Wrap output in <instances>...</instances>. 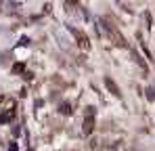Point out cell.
<instances>
[{"label":"cell","instance_id":"1","mask_svg":"<svg viewBox=\"0 0 155 151\" xmlns=\"http://www.w3.org/2000/svg\"><path fill=\"white\" fill-rule=\"evenodd\" d=\"M84 134H92V130H94V111H92V107H86V118H84Z\"/></svg>","mask_w":155,"mask_h":151},{"label":"cell","instance_id":"2","mask_svg":"<svg viewBox=\"0 0 155 151\" xmlns=\"http://www.w3.org/2000/svg\"><path fill=\"white\" fill-rule=\"evenodd\" d=\"M15 118V109H6L4 113H0V124H4V122H11Z\"/></svg>","mask_w":155,"mask_h":151},{"label":"cell","instance_id":"3","mask_svg":"<svg viewBox=\"0 0 155 151\" xmlns=\"http://www.w3.org/2000/svg\"><path fill=\"white\" fill-rule=\"evenodd\" d=\"M78 44H80V49H84V50L90 49V42H88V38H86V36H84L82 32L78 34Z\"/></svg>","mask_w":155,"mask_h":151},{"label":"cell","instance_id":"4","mask_svg":"<svg viewBox=\"0 0 155 151\" xmlns=\"http://www.w3.org/2000/svg\"><path fill=\"white\" fill-rule=\"evenodd\" d=\"M105 84H107V88H109V90H111V92H113L115 97H120V88L115 86V82H113L111 78H107V80H105Z\"/></svg>","mask_w":155,"mask_h":151},{"label":"cell","instance_id":"5","mask_svg":"<svg viewBox=\"0 0 155 151\" xmlns=\"http://www.w3.org/2000/svg\"><path fill=\"white\" fill-rule=\"evenodd\" d=\"M59 111H61V113H65V116H69V113H71V107H69V103H63V105H59Z\"/></svg>","mask_w":155,"mask_h":151},{"label":"cell","instance_id":"6","mask_svg":"<svg viewBox=\"0 0 155 151\" xmlns=\"http://www.w3.org/2000/svg\"><path fill=\"white\" fill-rule=\"evenodd\" d=\"M147 97H149L151 101L155 99V90H153V88H149V90H147Z\"/></svg>","mask_w":155,"mask_h":151},{"label":"cell","instance_id":"7","mask_svg":"<svg viewBox=\"0 0 155 151\" xmlns=\"http://www.w3.org/2000/svg\"><path fill=\"white\" fill-rule=\"evenodd\" d=\"M13 72H23V65H21V63H17V65L13 67Z\"/></svg>","mask_w":155,"mask_h":151},{"label":"cell","instance_id":"8","mask_svg":"<svg viewBox=\"0 0 155 151\" xmlns=\"http://www.w3.org/2000/svg\"><path fill=\"white\" fill-rule=\"evenodd\" d=\"M8 151H17V145L13 143V145H11V149H8Z\"/></svg>","mask_w":155,"mask_h":151},{"label":"cell","instance_id":"9","mask_svg":"<svg viewBox=\"0 0 155 151\" xmlns=\"http://www.w3.org/2000/svg\"><path fill=\"white\" fill-rule=\"evenodd\" d=\"M67 2H69V4H78V0H67Z\"/></svg>","mask_w":155,"mask_h":151}]
</instances>
